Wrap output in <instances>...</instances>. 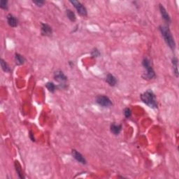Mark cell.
Returning a JSON list of instances; mask_svg holds the SVG:
<instances>
[{
  "label": "cell",
  "instance_id": "3957f363",
  "mask_svg": "<svg viewBox=\"0 0 179 179\" xmlns=\"http://www.w3.org/2000/svg\"><path fill=\"white\" fill-rule=\"evenodd\" d=\"M142 65L145 69V72L143 74V79L146 80L153 79L155 77V73L151 65L150 60L147 57H145L142 61Z\"/></svg>",
  "mask_w": 179,
  "mask_h": 179
},
{
  "label": "cell",
  "instance_id": "9a60e30c",
  "mask_svg": "<svg viewBox=\"0 0 179 179\" xmlns=\"http://www.w3.org/2000/svg\"><path fill=\"white\" fill-rule=\"evenodd\" d=\"M66 14H67V18H68L72 22L76 21V15H75V13H74V12L72 11V10L67 9V11H66Z\"/></svg>",
  "mask_w": 179,
  "mask_h": 179
},
{
  "label": "cell",
  "instance_id": "5b68a950",
  "mask_svg": "<svg viewBox=\"0 0 179 179\" xmlns=\"http://www.w3.org/2000/svg\"><path fill=\"white\" fill-rule=\"evenodd\" d=\"M70 3L73 4L74 8H76L77 11L78 13L81 16H87L88 15V11H87L86 8L85 7L84 5L81 4L79 1H76V0H73V1H70Z\"/></svg>",
  "mask_w": 179,
  "mask_h": 179
},
{
  "label": "cell",
  "instance_id": "ba28073f",
  "mask_svg": "<svg viewBox=\"0 0 179 179\" xmlns=\"http://www.w3.org/2000/svg\"><path fill=\"white\" fill-rule=\"evenodd\" d=\"M159 11H160V13L162 15V17L163 20H164L165 22H166V25H169L170 23H171V18H170L169 15V13H167V11H166V10L165 9V8L163 6V5H162V4L159 5Z\"/></svg>",
  "mask_w": 179,
  "mask_h": 179
},
{
  "label": "cell",
  "instance_id": "277c9868",
  "mask_svg": "<svg viewBox=\"0 0 179 179\" xmlns=\"http://www.w3.org/2000/svg\"><path fill=\"white\" fill-rule=\"evenodd\" d=\"M54 79H55V81L60 83L59 87L60 88H66L67 87V77L65 76L63 72L60 70L56 71V72L54 73Z\"/></svg>",
  "mask_w": 179,
  "mask_h": 179
},
{
  "label": "cell",
  "instance_id": "7c38bea8",
  "mask_svg": "<svg viewBox=\"0 0 179 179\" xmlns=\"http://www.w3.org/2000/svg\"><path fill=\"white\" fill-rule=\"evenodd\" d=\"M106 82L110 86L114 87L116 86V83H117V79H116V78L115 77L114 75L109 74L107 76V77H106Z\"/></svg>",
  "mask_w": 179,
  "mask_h": 179
},
{
  "label": "cell",
  "instance_id": "603a6c76",
  "mask_svg": "<svg viewBox=\"0 0 179 179\" xmlns=\"http://www.w3.org/2000/svg\"><path fill=\"white\" fill-rule=\"evenodd\" d=\"M29 134H29V136H30L31 140H32V141H35V139H34V136H33L32 133L30 132H29Z\"/></svg>",
  "mask_w": 179,
  "mask_h": 179
},
{
  "label": "cell",
  "instance_id": "6da1fadb",
  "mask_svg": "<svg viewBox=\"0 0 179 179\" xmlns=\"http://www.w3.org/2000/svg\"><path fill=\"white\" fill-rule=\"evenodd\" d=\"M159 31H160L162 36L164 38V41L166 42L167 46L171 48V50H174L176 48V43L174 39H173V36H172L171 31H170L169 25H164L159 26Z\"/></svg>",
  "mask_w": 179,
  "mask_h": 179
},
{
  "label": "cell",
  "instance_id": "5bb4252c",
  "mask_svg": "<svg viewBox=\"0 0 179 179\" xmlns=\"http://www.w3.org/2000/svg\"><path fill=\"white\" fill-rule=\"evenodd\" d=\"M172 65H173V73L176 77L178 76V59L177 57H173L172 58Z\"/></svg>",
  "mask_w": 179,
  "mask_h": 179
},
{
  "label": "cell",
  "instance_id": "9c48e42d",
  "mask_svg": "<svg viewBox=\"0 0 179 179\" xmlns=\"http://www.w3.org/2000/svg\"><path fill=\"white\" fill-rule=\"evenodd\" d=\"M72 156L74 157V159H76V161L79 162V163L82 164H86V158L83 156V155L81 153H80L79 151H77L75 149H73L72 150Z\"/></svg>",
  "mask_w": 179,
  "mask_h": 179
},
{
  "label": "cell",
  "instance_id": "52a82bcc",
  "mask_svg": "<svg viewBox=\"0 0 179 179\" xmlns=\"http://www.w3.org/2000/svg\"><path fill=\"white\" fill-rule=\"evenodd\" d=\"M41 35L45 36H50L53 34V29L49 25L46 23L41 24Z\"/></svg>",
  "mask_w": 179,
  "mask_h": 179
},
{
  "label": "cell",
  "instance_id": "ac0fdd59",
  "mask_svg": "<svg viewBox=\"0 0 179 179\" xmlns=\"http://www.w3.org/2000/svg\"><path fill=\"white\" fill-rule=\"evenodd\" d=\"M15 169H16V171H17V173H18V176L20 177V178H25L23 176V173H22V172L21 171V168H20V164H18V162H15Z\"/></svg>",
  "mask_w": 179,
  "mask_h": 179
},
{
  "label": "cell",
  "instance_id": "44dd1931",
  "mask_svg": "<svg viewBox=\"0 0 179 179\" xmlns=\"http://www.w3.org/2000/svg\"><path fill=\"white\" fill-rule=\"evenodd\" d=\"M124 115L127 118H130V116H131V115H132L131 109H130V108H125L124 110Z\"/></svg>",
  "mask_w": 179,
  "mask_h": 179
},
{
  "label": "cell",
  "instance_id": "7402d4cb",
  "mask_svg": "<svg viewBox=\"0 0 179 179\" xmlns=\"http://www.w3.org/2000/svg\"><path fill=\"white\" fill-rule=\"evenodd\" d=\"M33 3H34V4H36L37 6H42L43 4H45V1H41V0H38V1H33Z\"/></svg>",
  "mask_w": 179,
  "mask_h": 179
},
{
  "label": "cell",
  "instance_id": "8fae6325",
  "mask_svg": "<svg viewBox=\"0 0 179 179\" xmlns=\"http://www.w3.org/2000/svg\"><path fill=\"white\" fill-rule=\"evenodd\" d=\"M111 132L114 135H118L120 133L122 130V125H116L115 123H112L111 125Z\"/></svg>",
  "mask_w": 179,
  "mask_h": 179
},
{
  "label": "cell",
  "instance_id": "4fadbf2b",
  "mask_svg": "<svg viewBox=\"0 0 179 179\" xmlns=\"http://www.w3.org/2000/svg\"><path fill=\"white\" fill-rule=\"evenodd\" d=\"M15 61L17 65H22L26 62V59L19 53L15 54Z\"/></svg>",
  "mask_w": 179,
  "mask_h": 179
},
{
  "label": "cell",
  "instance_id": "d6986e66",
  "mask_svg": "<svg viewBox=\"0 0 179 179\" xmlns=\"http://www.w3.org/2000/svg\"><path fill=\"white\" fill-rule=\"evenodd\" d=\"M0 8L4 10H8V1L1 0L0 1Z\"/></svg>",
  "mask_w": 179,
  "mask_h": 179
},
{
  "label": "cell",
  "instance_id": "7a4b0ae2",
  "mask_svg": "<svg viewBox=\"0 0 179 179\" xmlns=\"http://www.w3.org/2000/svg\"><path fill=\"white\" fill-rule=\"evenodd\" d=\"M141 100L144 104H146L150 108L152 109H156L157 108V102L156 96L153 92L151 90H148L145 93L141 95Z\"/></svg>",
  "mask_w": 179,
  "mask_h": 179
},
{
  "label": "cell",
  "instance_id": "8992f818",
  "mask_svg": "<svg viewBox=\"0 0 179 179\" xmlns=\"http://www.w3.org/2000/svg\"><path fill=\"white\" fill-rule=\"evenodd\" d=\"M96 102L102 107H110L113 105L112 102L109 97L105 95H99L96 98Z\"/></svg>",
  "mask_w": 179,
  "mask_h": 179
},
{
  "label": "cell",
  "instance_id": "ffe728a7",
  "mask_svg": "<svg viewBox=\"0 0 179 179\" xmlns=\"http://www.w3.org/2000/svg\"><path fill=\"white\" fill-rule=\"evenodd\" d=\"M91 55L94 57H97L100 55V52L97 48H94L91 52Z\"/></svg>",
  "mask_w": 179,
  "mask_h": 179
},
{
  "label": "cell",
  "instance_id": "30bf717a",
  "mask_svg": "<svg viewBox=\"0 0 179 179\" xmlns=\"http://www.w3.org/2000/svg\"><path fill=\"white\" fill-rule=\"evenodd\" d=\"M6 19H7V22L8 25L11 27H16L18 25V20L14 15H13L11 13L7 15L6 16Z\"/></svg>",
  "mask_w": 179,
  "mask_h": 179
},
{
  "label": "cell",
  "instance_id": "e0dca14e",
  "mask_svg": "<svg viewBox=\"0 0 179 179\" xmlns=\"http://www.w3.org/2000/svg\"><path fill=\"white\" fill-rule=\"evenodd\" d=\"M46 87L47 88V89L49 90L50 93H54L55 89H56V86H55V84L52 82L47 83L46 84Z\"/></svg>",
  "mask_w": 179,
  "mask_h": 179
},
{
  "label": "cell",
  "instance_id": "2e32d148",
  "mask_svg": "<svg viewBox=\"0 0 179 179\" xmlns=\"http://www.w3.org/2000/svg\"><path fill=\"white\" fill-rule=\"evenodd\" d=\"M0 64H1V69H3V71L5 72H11V69H10L9 66L7 63H6V61H4L2 58L0 59Z\"/></svg>",
  "mask_w": 179,
  "mask_h": 179
}]
</instances>
